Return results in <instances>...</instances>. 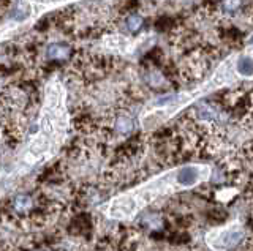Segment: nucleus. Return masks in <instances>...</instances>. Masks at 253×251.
Listing matches in <instances>:
<instances>
[{
  "label": "nucleus",
  "mask_w": 253,
  "mask_h": 251,
  "mask_svg": "<svg viewBox=\"0 0 253 251\" xmlns=\"http://www.w3.org/2000/svg\"><path fill=\"white\" fill-rule=\"evenodd\" d=\"M212 169L208 164H185L162 172L147 182L134 186L122 194L111 199L105 207V215L116 221H128L136 216L141 210L160 198L192 190V188L208 182Z\"/></svg>",
  "instance_id": "1"
},
{
  "label": "nucleus",
  "mask_w": 253,
  "mask_h": 251,
  "mask_svg": "<svg viewBox=\"0 0 253 251\" xmlns=\"http://www.w3.org/2000/svg\"><path fill=\"white\" fill-rule=\"evenodd\" d=\"M67 130V114L63 105V89L57 81H52L46 89V105L40 122V131L32 141L26 155L27 163H35L49 153L57 145Z\"/></svg>",
  "instance_id": "2"
},
{
  "label": "nucleus",
  "mask_w": 253,
  "mask_h": 251,
  "mask_svg": "<svg viewBox=\"0 0 253 251\" xmlns=\"http://www.w3.org/2000/svg\"><path fill=\"white\" fill-rule=\"evenodd\" d=\"M245 237V226L241 219H233L223 226L212 227L204 234V242L212 251H229Z\"/></svg>",
  "instance_id": "3"
},
{
  "label": "nucleus",
  "mask_w": 253,
  "mask_h": 251,
  "mask_svg": "<svg viewBox=\"0 0 253 251\" xmlns=\"http://www.w3.org/2000/svg\"><path fill=\"white\" fill-rule=\"evenodd\" d=\"M236 72H237V74H241V76L252 77L253 76V57L244 56L241 59H237V62H236Z\"/></svg>",
  "instance_id": "4"
},
{
  "label": "nucleus",
  "mask_w": 253,
  "mask_h": 251,
  "mask_svg": "<svg viewBox=\"0 0 253 251\" xmlns=\"http://www.w3.org/2000/svg\"><path fill=\"white\" fill-rule=\"evenodd\" d=\"M131 130H133V120L130 117L122 115L116 120V131L119 135H128V133H131Z\"/></svg>",
  "instance_id": "5"
},
{
  "label": "nucleus",
  "mask_w": 253,
  "mask_h": 251,
  "mask_svg": "<svg viewBox=\"0 0 253 251\" xmlns=\"http://www.w3.org/2000/svg\"><path fill=\"white\" fill-rule=\"evenodd\" d=\"M47 56L51 59H65L68 56V48L65 46H49V49H47Z\"/></svg>",
  "instance_id": "6"
},
{
  "label": "nucleus",
  "mask_w": 253,
  "mask_h": 251,
  "mask_svg": "<svg viewBox=\"0 0 253 251\" xmlns=\"http://www.w3.org/2000/svg\"><path fill=\"white\" fill-rule=\"evenodd\" d=\"M32 206V199L26 194H21L18 198L14 199V209L18 212H24V210H29Z\"/></svg>",
  "instance_id": "7"
},
{
  "label": "nucleus",
  "mask_w": 253,
  "mask_h": 251,
  "mask_svg": "<svg viewBox=\"0 0 253 251\" xmlns=\"http://www.w3.org/2000/svg\"><path fill=\"white\" fill-rule=\"evenodd\" d=\"M126 29L130 30V32H138V30L142 27V18L138 16V14H131V16L126 18Z\"/></svg>",
  "instance_id": "8"
},
{
  "label": "nucleus",
  "mask_w": 253,
  "mask_h": 251,
  "mask_svg": "<svg viewBox=\"0 0 253 251\" xmlns=\"http://www.w3.org/2000/svg\"><path fill=\"white\" fill-rule=\"evenodd\" d=\"M242 6V0H223L221 8L226 13H236Z\"/></svg>",
  "instance_id": "9"
},
{
  "label": "nucleus",
  "mask_w": 253,
  "mask_h": 251,
  "mask_svg": "<svg viewBox=\"0 0 253 251\" xmlns=\"http://www.w3.org/2000/svg\"><path fill=\"white\" fill-rule=\"evenodd\" d=\"M32 3H40V5H52V3H60V2H71V0H29Z\"/></svg>",
  "instance_id": "10"
},
{
  "label": "nucleus",
  "mask_w": 253,
  "mask_h": 251,
  "mask_svg": "<svg viewBox=\"0 0 253 251\" xmlns=\"http://www.w3.org/2000/svg\"><path fill=\"white\" fill-rule=\"evenodd\" d=\"M249 44H253V35H252V36L249 38Z\"/></svg>",
  "instance_id": "11"
}]
</instances>
